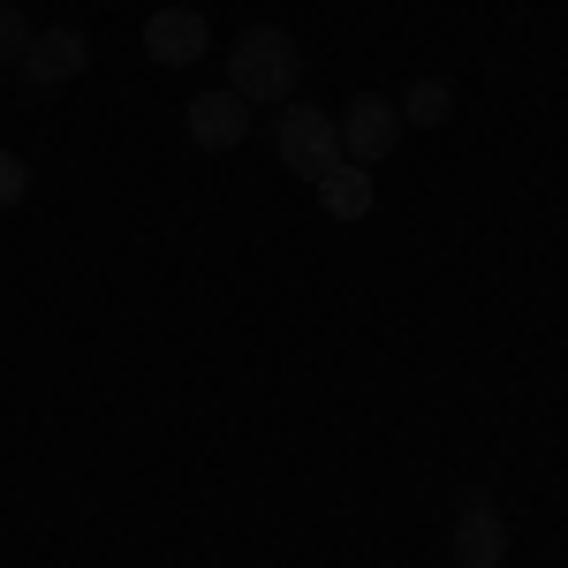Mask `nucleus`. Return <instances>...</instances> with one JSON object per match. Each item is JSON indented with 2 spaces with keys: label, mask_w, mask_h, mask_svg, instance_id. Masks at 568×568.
Returning a JSON list of instances; mask_svg holds the SVG:
<instances>
[{
  "label": "nucleus",
  "mask_w": 568,
  "mask_h": 568,
  "mask_svg": "<svg viewBox=\"0 0 568 568\" xmlns=\"http://www.w3.org/2000/svg\"><path fill=\"white\" fill-rule=\"evenodd\" d=\"M318 205H326V220H364L379 205V182H372V168L342 160L334 175H318Z\"/></svg>",
  "instance_id": "nucleus-8"
},
{
  "label": "nucleus",
  "mask_w": 568,
  "mask_h": 568,
  "mask_svg": "<svg viewBox=\"0 0 568 568\" xmlns=\"http://www.w3.org/2000/svg\"><path fill=\"white\" fill-rule=\"evenodd\" d=\"M296 84H304V45L281 23H251L227 53V91H243V106H281L296 99Z\"/></svg>",
  "instance_id": "nucleus-1"
},
{
  "label": "nucleus",
  "mask_w": 568,
  "mask_h": 568,
  "mask_svg": "<svg viewBox=\"0 0 568 568\" xmlns=\"http://www.w3.org/2000/svg\"><path fill=\"white\" fill-rule=\"evenodd\" d=\"M402 106V122H425V130H439V122H455V84L447 77H417V84L394 99Z\"/></svg>",
  "instance_id": "nucleus-9"
},
{
  "label": "nucleus",
  "mask_w": 568,
  "mask_h": 568,
  "mask_svg": "<svg viewBox=\"0 0 568 568\" xmlns=\"http://www.w3.org/2000/svg\"><path fill=\"white\" fill-rule=\"evenodd\" d=\"M334 130H342V160H356V168H379L394 144H402V106H394V99H379V91H356L349 114H342Z\"/></svg>",
  "instance_id": "nucleus-3"
},
{
  "label": "nucleus",
  "mask_w": 568,
  "mask_h": 568,
  "mask_svg": "<svg viewBox=\"0 0 568 568\" xmlns=\"http://www.w3.org/2000/svg\"><path fill=\"white\" fill-rule=\"evenodd\" d=\"M455 561L463 568H500L508 561V524H500V508L493 500H463V516H455Z\"/></svg>",
  "instance_id": "nucleus-7"
},
{
  "label": "nucleus",
  "mask_w": 568,
  "mask_h": 568,
  "mask_svg": "<svg viewBox=\"0 0 568 568\" xmlns=\"http://www.w3.org/2000/svg\"><path fill=\"white\" fill-rule=\"evenodd\" d=\"M205 45H213V23H205L197 8H160V16L144 23V53H152L160 69H190V61H205Z\"/></svg>",
  "instance_id": "nucleus-5"
},
{
  "label": "nucleus",
  "mask_w": 568,
  "mask_h": 568,
  "mask_svg": "<svg viewBox=\"0 0 568 568\" xmlns=\"http://www.w3.org/2000/svg\"><path fill=\"white\" fill-rule=\"evenodd\" d=\"M23 197H31V168H23L16 152H0V213H16Z\"/></svg>",
  "instance_id": "nucleus-11"
},
{
  "label": "nucleus",
  "mask_w": 568,
  "mask_h": 568,
  "mask_svg": "<svg viewBox=\"0 0 568 568\" xmlns=\"http://www.w3.org/2000/svg\"><path fill=\"white\" fill-rule=\"evenodd\" d=\"M31 39H39V31H31V16H23L16 0H0V61H23Z\"/></svg>",
  "instance_id": "nucleus-10"
},
{
  "label": "nucleus",
  "mask_w": 568,
  "mask_h": 568,
  "mask_svg": "<svg viewBox=\"0 0 568 568\" xmlns=\"http://www.w3.org/2000/svg\"><path fill=\"white\" fill-rule=\"evenodd\" d=\"M273 152H281V168L288 175H334L342 168V130H334V114H318V106H281V122H273Z\"/></svg>",
  "instance_id": "nucleus-2"
},
{
  "label": "nucleus",
  "mask_w": 568,
  "mask_h": 568,
  "mask_svg": "<svg viewBox=\"0 0 568 568\" xmlns=\"http://www.w3.org/2000/svg\"><path fill=\"white\" fill-rule=\"evenodd\" d=\"M182 122H190V144L197 152H235L251 136V106H243V91H197L182 106Z\"/></svg>",
  "instance_id": "nucleus-4"
},
{
  "label": "nucleus",
  "mask_w": 568,
  "mask_h": 568,
  "mask_svg": "<svg viewBox=\"0 0 568 568\" xmlns=\"http://www.w3.org/2000/svg\"><path fill=\"white\" fill-rule=\"evenodd\" d=\"M84 61H91L84 31H69V23H61V31H39L31 53H23L16 69H23V84H31V91H53V84H77V77H84Z\"/></svg>",
  "instance_id": "nucleus-6"
}]
</instances>
